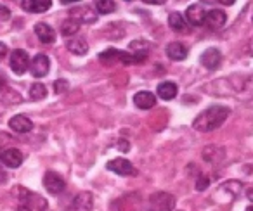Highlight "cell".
I'll use <instances>...</instances> for the list:
<instances>
[{
	"mask_svg": "<svg viewBox=\"0 0 253 211\" xmlns=\"http://www.w3.org/2000/svg\"><path fill=\"white\" fill-rule=\"evenodd\" d=\"M229 114H231V109H229L227 106L215 104V106H211V107H208L207 111H203L200 116L194 118L193 128L196 132L217 130L218 127L224 125V121L229 118Z\"/></svg>",
	"mask_w": 253,
	"mask_h": 211,
	"instance_id": "cell-1",
	"label": "cell"
},
{
	"mask_svg": "<svg viewBox=\"0 0 253 211\" xmlns=\"http://www.w3.org/2000/svg\"><path fill=\"white\" fill-rule=\"evenodd\" d=\"M16 194H18V199L21 201V206H26L30 208V210H47V201L43 199L42 196H39V194L32 192V190L28 189H23V187H18V189L14 190Z\"/></svg>",
	"mask_w": 253,
	"mask_h": 211,
	"instance_id": "cell-2",
	"label": "cell"
},
{
	"mask_svg": "<svg viewBox=\"0 0 253 211\" xmlns=\"http://www.w3.org/2000/svg\"><path fill=\"white\" fill-rule=\"evenodd\" d=\"M149 210L151 211H173L175 210V197L169 192H155L149 197Z\"/></svg>",
	"mask_w": 253,
	"mask_h": 211,
	"instance_id": "cell-3",
	"label": "cell"
},
{
	"mask_svg": "<svg viewBox=\"0 0 253 211\" xmlns=\"http://www.w3.org/2000/svg\"><path fill=\"white\" fill-rule=\"evenodd\" d=\"M70 19L78 25H92L97 21V12L94 9L87 7V5H80L70 11Z\"/></svg>",
	"mask_w": 253,
	"mask_h": 211,
	"instance_id": "cell-4",
	"label": "cell"
},
{
	"mask_svg": "<svg viewBox=\"0 0 253 211\" xmlns=\"http://www.w3.org/2000/svg\"><path fill=\"white\" fill-rule=\"evenodd\" d=\"M106 168L111 170V172H115L116 175H122V176H134V175H137V170L134 168V165H132V163L128 161V159H125V158L111 159V161H108Z\"/></svg>",
	"mask_w": 253,
	"mask_h": 211,
	"instance_id": "cell-5",
	"label": "cell"
},
{
	"mask_svg": "<svg viewBox=\"0 0 253 211\" xmlns=\"http://www.w3.org/2000/svg\"><path fill=\"white\" fill-rule=\"evenodd\" d=\"M9 64H11V70L14 71L16 74H23V73H26V70H30V56L26 54V50L16 49V50H12Z\"/></svg>",
	"mask_w": 253,
	"mask_h": 211,
	"instance_id": "cell-6",
	"label": "cell"
},
{
	"mask_svg": "<svg viewBox=\"0 0 253 211\" xmlns=\"http://www.w3.org/2000/svg\"><path fill=\"white\" fill-rule=\"evenodd\" d=\"M50 70V61L45 54H37L32 61H30V71L35 78H43Z\"/></svg>",
	"mask_w": 253,
	"mask_h": 211,
	"instance_id": "cell-7",
	"label": "cell"
},
{
	"mask_svg": "<svg viewBox=\"0 0 253 211\" xmlns=\"http://www.w3.org/2000/svg\"><path fill=\"white\" fill-rule=\"evenodd\" d=\"M43 187L47 189V192L59 194V192H63V190H64V187H66V182H64V178L59 175V173L47 172L45 175H43Z\"/></svg>",
	"mask_w": 253,
	"mask_h": 211,
	"instance_id": "cell-8",
	"label": "cell"
},
{
	"mask_svg": "<svg viewBox=\"0 0 253 211\" xmlns=\"http://www.w3.org/2000/svg\"><path fill=\"white\" fill-rule=\"evenodd\" d=\"M200 61H201V64L207 68V70L213 71V70H217V68L220 66L222 54H220V50H218V49H213V47H210V49H207L203 54H201Z\"/></svg>",
	"mask_w": 253,
	"mask_h": 211,
	"instance_id": "cell-9",
	"label": "cell"
},
{
	"mask_svg": "<svg viewBox=\"0 0 253 211\" xmlns=\"http://www.w3.org/2000/svg\"><path fill=\"white\" fill-rule=\"evenodd\" d=\"M225 21H227V14L222 9H211L210 12H207V18H205V25L208 30H220L225 25Z\"/></svg>",
	"mask_w": 253,
	"mask_h": 211,
	"instance_id": "cell-10",
	"label": "cell"
},
{
	"mask_svg": "<svg viewBox=\"0 0 253 211\" xmlns=\"http://www.w3.org/2000/svg\"><path fill=\"white\" fill-rule=\"evenodd\" d=\"M205 18H207V12H205L203 5L200 4H193L187 7L186 11V21L191 26H201L205 25Z\"/></svg>",
	"mask_w": 253,
	"mask_h": 211,
	"instance_id": "cell-11",
	"label": "cell"
},
{
	"mask_svg": "<svg viewBox=\"0 0 253 211\" xmlns=\"http://www.w3.org/2000/svg\"><path fill=\"white\" fill-rule=\"evenodd\" d=\"M9 128H12L16 134H28L33 128V121L25 114H16L9 120Z\"/></svg>",
	"mask_w": 253,
	"mask_h": 211,
	"instance_id": "cell-12",
	"label": "cell"
},
{
	"mask_svg": "<svg viewBox=\"0 0 253 211\" xmlns=\"http://www.w3.org/2000/svg\"><path fill=\"white\" fill-rule=\"evenodd\" d=\"M0 161L4 163L5 166H9V168H18L23 163V152L16 147H9L5 151H2Z\"/></svg>",
	"mask_w": 253,
	"mask_h": 211,
	"instance_id": "cell-13",
	"label": "cell"
},
{
	"mask_svg": "<svg viewBox=\"0 0 253 211\" xmlns=\"http://www.w3.org/2000/svg\"><path fill=\"white\" fill-rule=\"evenodd\" d=\"M134 104L137 106L139 109H153L156 106V95L148 90H141L134 95Z\"/></svg>",
	"mask_w": 253,
	"mask_h": 211,
	"instance_id": "cell-14",
	"label": "cell"
},
{
	"mask_svg": "<svg viewBox=\"0 0 253 211\" xmlns=\"http://www.w3.org/2000/svg\"><path fill=\"white\" fill-rule=\"evenodd\" d=\"M225 158V151L224 147H218V145H208L203 149V159L210 165H218L222 163Z\"/></svg>",
	"mask_w": 253,
	"mask_h": 211,
	"instance_id": "cell-15",
	"label": "cell"
},
{
	"mask_svg": "<svg viewBox=\"0 0 253 211\" xmlns=\"http://www.w3.org/2000/svg\"><path fill=\"white\" fill-rule=\"evenodd\" d=\"M35 33L42 43H54L56 42V32H54L52 26H49L47 23H37Z\"/></svg>",
	"mask_w": 253,
	"mask_h": 211,
	"instance_id": "cell-16",
	"label": "cell"
},
{
	"mask_svg": "<svg viewBox=\"0 0 253 211\" xmlns=\"http://www.w3.org/2000/svg\"><path fill=\"white\" fill-rule=\"evenodd\" d=\"M167 56L172 61H184L187 57V47L180 42H170L167 45Z\"/></svg>",
	"mask_w": 253,
	"mask_h": 211,
	"instance_id": "cell-17",
	"label": "cell"
},
{
	"mask_svg": "<svg viewBox=\"0 0 253 211\" xmlns=\"http://www.w3.org/2000/svg\"><path fill=\"white\" fill-rule=\"evenodd\" d=\"M73 208L75 211H92V208H94V196L90 192H80L75 197Z\"/></svg>",
	"mask_w": 253,
	"mask_h": 211,
	"instance_id": "cell-18",
	"label": "cell"
},
{
	"mask_svg": "<svg viewBox=\"0 0 253 211\" xmlns=\"http://www.w3.org/2000/svg\"><path fill=\"white\" fill-rule=\"evenodd\" d=\"M52 2L50 0H23L21 7L28 12H45L50 9Z\"/></svg>",
	"mask_w": 253,
	"mask_h": 211,
	"instance_id": "cell-19",
	"label": "cell"
},
{
	"mask_svg": "<svg viewBox=\"0 0 253 211\" xmlns=\"http://www.w3.org/2000/svg\"><path fill=\"white\" fill-rule=\"evenodd\" d=\"M66 49L70 50L71 54H75V56H85L88 50V45H87V42H85V38H82V36H73V38H70L66 42Z\"/></svg>",
	"mask_w": 253,
	"mask_h": 211,
	"instance_id": "cell-20",
	"label": "cell"
},
{
	"mask_svg": "<svg viewBox=\"0 0 253 211\" xmlns=\"http://www.w3.org/2000/svg\"><path fill=\"white\" fill-rule=\"evenodd\" d=\"M169 26L177 33H187L189 32V26H187V21L180 12H172L169 16Z\"/></svg>",
	"mask_w": 253,
	"mask_h": 211,
	"instance_id": "cell-21",
	"label": "cell"
},
{
	"mask_svg": "<svg viewBox=\"0 0 253 211\" xmlns=\"http://www.w3.org/2000/svg\"><path fill=\"white\" fill-rule=\"evenodd\" d=\"M177 92H179V88H177V85L173 81H163V83L158 85V97L163 99V101L175 99Z\"/></svg>",
	"mask_w": 253,
	"mask_h": 211,
	"instance_id": "cell-22",
	"label": "cell"
},
{
	"mask_svg": "<svg viewBox=\"0 0 253 211\" xmlns=\"http://www.w3.org/2000/svg\"><path fill=\"white\" fill-rule=\"evenodd\" d=\"M0 102H5V104H18L21 102V95L16 94L14 90L7 87H0Z\"/></svg>",
	"mask_w": 253,
	"mask_h": 211,
	"instance_id": "cell-23",
	"label": "cell"
},
{
	"mask_svg": "<svg viewBox=\"0 0 253 211\" xmlns=\"http://www.w3.org/2000/svg\"><path fill=\"white\" fill-rule=\"evenodd\" d=\"M238 95L241 99H245V101H250V99H253V74H250V76H245L243 87H241V90H239Z\"/></svg>",
	"mask_w": 253,
	"mask_h": 211,
	"instance_id": "cell-24",
	"label": "cell"
},
{
	"mask_svg": "<svg viewBox=\"0 0 253 211\" xmlns=\"http://www.w3.org/2000/svg\"><path fill=\"white\" fill-rule=\"evenodd\" d=\"M78 30H80V25L71 19H66V21L61 25V35L63 36H77Z\"/></svg>",
	"mask_w": 253,
	"mask_h": 211,
	"instance_id": "cell-25",
	"label": "cell"
},
{
	"mask_svg": "<svg viewBox=\"0 0 253 211\" xmlns=\"http://www.w3.org/2000/svg\"><path fill=\"white\" fill-rule=\"evenodd\" d=\"M95 9H97L99 14H111L116 11V2L113 0H99L95 2Z\"/></svg>",
	"mask_w": 253,
	"mask_h": 211,
	"instance_id": "cell-26",
	"label": "cell"
},
{
	"mask_svg": "<svg viewBox=\"0 0 253 211\" xmlns=\"http://www.w3.org/2000/svg\"><path fill=\"white\" fill-rule=\"evenodd\" d=\"M30 97L33 99V101H42V99L47 97V88L43 83H33L32 87H30Z\"/></svg>",
	"mask_w": 253,
	"mask_h": 211,
	"instance_id": "cell-27",
	"label": "cell"
},
{
	"mask_svg": "<svg viewBox=\"0 0 253 211\" xmlns=\"http://www.w3.org/2000/svg\"><path fill=\"white\" fill-rule=\"evenodd\" d=\"M70 88V83L66 80H56L54 81V92L56 94H64V92Z\"/></svg>",
	"mask_w": 253,
	"mask_h": 211,
	"instance_id": "cell-28",
	"label": "cell"
},
{
	"mask_svg": "<svg viewBox=\"0 0 253 211\" xmlns=\"http://www.w3.org/2000/svg\"><path fill=\"white\" fill-rule=\"evenodd\" d=\"M210 185V178L207 175H200L196 180V190H205L207 187Z\"/></svg>",
	"mask_w": 253,
	"mask_h": 211,
	"instance_id": "cell-29",
	"label": "cell"
},
{
	"mask_svg": "<svg viewBox=\"0 0 253 211\" xmlns=\"http://www.w3.org/2000/svg\"><path fill=\"white\" fill-rule=\"evenodd\" d=\"M9 18H11V11L0 4V21H9Z\"/></svg>",
	"mask_w": 253,
	"mask_h": 211,
	"instance_id": "cell-30",
	"label": "cell"
},
{
	"mask_svg": "<svg viewBox=\"0 0 253 211\" xmlns=\"http://www.w3.org/2000/svg\"><path fill=\"white\" fill-rule=\"evenodd\" d=\"M116 144L120 145V149H122V151H128V144H126V141H123V139H120Z\"/></svg>",
	"mask_w": 253,
	"mask_h": 211,
	"instance_id": "cell-31",
	"label": "cell"
},
{
	"mask_svg": "<svg viewBox=\"0 0 253 211\" xmlns=\"http://www.w3.org/2000/svg\"><path fill=\"white\" fill-rule=\"evenodd\" d=\"M144 4H151V5H162V4H165V0H144Z\"/></svg>",
	"mask_w": 253,
	"mask_h": 211,
	"instance_id": "cell-32",
	"label": "cell"
},
{
	"mask_svg": "<svg viewBox=\"0 0 253 211\" xmlns=\"http://www.w3.org/2000/svg\"><path fill=\"white\" fill-rule=\"evenodd\" d=\"M5 54H7V47H5V43L0 42V57H4Z\"/></svg>",
	"mask_w": 253,
	"mask_h": 211,
	"instance_id": "cell-33",
	"label": "cell"
},
{
	"mask_svg": "<svg viewBox=\"0 0 253 211\" xmlns=\"http://www.w3.org/2000/svg\"><path fill=\"white\" fill-rule=\"evenodd\" d=\"M246 197H248V199L253 203V187H250V189L246 190Z\"/></svg>",
	"mask_w": 253,
	"mask_h": 211,
	"instance_id": "cell-34",
	"label": "cell"
},
{
	"mask_svg": "<svg viewBox=\"0 0 253 211\" xmlns=\"http://www.w3.org/2000/svg\"><path fill=\"white\" fill-rule=\"evenodd\" d=\"M220 4H224V5H232V4H234V0H222Z\"/></svg>",
	"mask_w": 253,
	"mask_h": 211,
	"instance_id": "cell-35",
	"label": "cell"
},
{
	"mask_svg": "<svg viewBox=\"0 0 253 211\" xmlns=\"http://www.w3.org/2000/svg\"><path fill=\"white\" fill-rule=\"evenodd\" d=\"M18 211H32V210H30V208H26V206H19Z\"/></svg>",
	"mask_w": 253,
	"mask_h": 211,
	"instance_id": "cell-36",
	"label": "cell"
},
{
	"mask_svg": "<svg viewBox=\"0 0 253 211\" xmlns=\"http://www.w3.org/2000/svg\"><path fill=\"white\" fill-rule=\"evenodd\" d=\"M248 54H252V56H253V42L248 45Z\"/></svg>",
	"mask_w": 253,
	"mask_h": 211,
	"instance_id": "cell-37",
	"label": "cell"
},
{
	"mask_svg": "<svg viewBox=\"0 0 253 211\" xmlns=\"http://www.w3.org/2000/svg\"><path fill=\"white\" fill-rule=\"evenodd\" d=\"M246 211H253V204H252V206H248V208H246Z\"/></svg>",
	"mask_w": 253,
	"mask_h": 211,
	"instance_id": "cell-38",
	"label": "cell"
},
{
	"mask_svg": "<svg viewBox=\"0 0 253 211\" xmlns=\"http://www.w3.org/2000/svg\"><path fill=\"white\" fill-rule=\"evenodd\" d=\"M0 156H2V151H0Z\"/></svg>",
	"mask_w": 253,
	"mask_h": 211,
	"instance_id": "cell-39",
	"label": "cell"
}]
</instances>
